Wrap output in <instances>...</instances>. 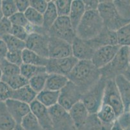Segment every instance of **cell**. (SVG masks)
<instances>
[{"label": "cell", "instance_id": "obj_1", "mask_svg": "<svg viewBox=\"0 0 130 130\" xmlns=\"http://www.w3.org/2000/svg\"><path fill=\"white\" fill-rule=\"evenodd\" d=\"M67 77L84 94L97 83L102 76L100 69L96 67L91 61H79Z\"/></svg>", "mask_w": 130, "mask_h": 130}, {"label": "cell", "instance_id": "obj_2", "mask_svg": "<svg viewBox=\"0 0 130 130\" xmlns=\"http://www.w3.org/2000/svg\"><path fill=\"white\" fill-rule=\"evenodd\" d=\"M104 27L98 10L86 11L76 29V37L89 40L97 37Z\"/></svg>", "mask_w": 130, "mask_h": 130}, {"label": "cell", "instance_id": "obj_3", "mask_svg": "<svg viewBox=\"0 0 130 130\" xmlns=\"http://www.w3.org/2000/svg\"><path fill=\"white\" fill-rule=\"evenodd\" d=\"M98 12L103 21L104 27L109 30L117 31L122 27L130 22L119 14L113 1H100Z\"/></svg>", "mask_w": 130, "mask_h": 130}, {"label": "cell", "instance_id": "obj_4", "mask_svg": "<svg viewBox=\"0 0 130 130\" xmlns=\"http://www.w3.org/2000/svg\"><path fill=\"white\" fill-rule=\"evenodd\" d=\"M130 65L129 47L121 46L113 60L107 66L100 69L102 77L106 79H114L115 77L124 74Z\"/></svg>", "mask_w": 130, "mask_h": 130}, {"label": "cell", "instance_id": "obj_5", "mask_svg": "<svg viewBox=\"0 0 130 130\" xmlns=\"http://www.w3.org/2000/svg\"><path fill=\"white\" fill-rule=\"evenodd\" d=\"M106 81L107 79L102 77L94 85L82 94L81 101L90 114H96L102 104Z\"/></svg>", "mask_w": 130, "mask_h": 130}, {"label": "cell", "instance_id": "obj_6", "mask_svg": "<svg viewBox=\"0 0 130 130\" xmlns=\"http://www.w3.org/2000/svg\"><path fill=\"white\" fill-rule=\"evenodd\" d=\"M50 37L58 38L72 44L76 37L69 16H59L48 31Z\"/></svg>", "mask_w": 130, "mask_h": 130}, {"label": "cell", "instance_id": "obj_7", "mask_svg": "<svg viewBox=\"0 0 130 130\" xmlns=\"http://www.w3.org/2000/svg\"><path fill=\"white\" fill-rule=\"evenodd\" d=\"M102 103L111 107L117 118L125 112L124 104L114 79H107L106 81Z\"/></svg>", "mask_w": 130, "mask_h": 130}, {"label": "cell", "instance_id": "obj_8", "mask_svg": "<svg viewBox=\"0 0 130 130\" xmlns=\"http://www.w3.org/2000/svg\"><path fill=\"white\" fill-rule=\"evenodd\" d=\"M83 92L80 88L69 81L60 91L58 103L67 111L78 102L81 101Z\"/></svg>", "mask_w": 130, "mask_h": 130}, {"label": "cell", "instance_id": "obj_9", "mask_svg": "<svg viewBox=\"0 0 130 130\" xmlns=\"http://www.w3.org/2000/svg\"><path fill=\"white\" fill-rule=\"evenodd\" d=\"M49 36L48 34L30 33L25 40L26 48L35 52L39 55L49 58Z\"/></svg>", "mask_w": 130, "mask_h": 130}, {"label": "cell", "instance_id": "obj_10", "mask_svg": "<svg viewBox=\"0 0 130 130\" xmlns=\"http://www.w3.org/2000/svg\"><path fill=\"white\" fill-rule=\"evenodd\" d=\"M79 61L73 56L61 59H49L46 66L47 74L68 76Z\"/></svg>", "mask_w": 130, "mask_h": 130}, {"label": "cell", "instance_id": "obj_11", "mask_svg": "<svg viewBox=\"0 0 130 130\" xmlns=\"http://www.w3.org/2000/svg\"><path fill=\"white\" fill-rule=\"evenodd\" d=\"M71 56H73L72 44L62 39L49 36V59H61Z\"/></svg>", "mask_w": 130, "mask_h": 130}, {"label": "cell", "instance_id": "obj_12", "mask_svg": "<svg viewBox=\"0 0 130 130\" xmlns=\"http://www.w3.org/2000/svg\"><path fill=\"white\" fill-rule=\"evenodd\" d=\"M120 47L119 45H115L99 48L95 51L91 61L96 67L100 70L113 60Z\"/></svg>", "mask_w": 130, "mask_h": 130}, {"label": "cell", "instance_id": "obj_13", "mask_svg": "<svg viewBox=\"0 0 130 130\" xmlns=\"http://www.w3.org/2000/svg\"><path fill=\"white\" fill-rule=\"evenodd\" d=\"M73 56L78 61H91L96 50L89 40L81 39L76 37L72 43Z\"/></svg>", "mask_w": 130, "mask_h": 130}, {"label": "cell", "instance_id": "obj_14", "mask_svg": "<svg viewBox=\"0 0 130 130\" xmlns=\"http://www.w3.org/2000/svg\"><path fill=\"white\" fill-rule=\"evenodd\" d=\"M5 102L8 112L16 124H20L22 120L31 112L30 105L12 98H9Z\"/></svg>", "mask_w": 130, "mask_h": 130}, {"label": "cell", "instance_id": "obj_15", "mask_svg": "<svg viewBox=\"0 0 130 130\" xmlns=\"http://www.w3.org/2000/svg\"><path fill=\"white\" fill-rule=\"evenodd\" d=\"M30 111L38 120L43 130H49L53 127V122L49 114L48 108L35 100L30 104Z\"/></svg>", "mask_w": 130, "mask_h": 130}, {"label": "cell", "instance_id": "obj_16", "mask_svg": "<svg viewBox=\"0 0 130 130\" xmlns=\"http://www.w3.org/2000/svg\"><path fill=\"white\" fill-rule=\"evenodd\" d=\"M89 42L96 50L103 46L119 45L117 31L109 30L106 27L97 37L89 40Z\"/></svg>", "mask_w": 130, "mask_h": 130}, {"label": "cell", "instance_id": "obj_17", "mask_svg": "<svg viewBox=\"0 0 130 130\" xmlns=\"http://www.w3.org/2000/svg\"><path fill=\"white\" fill-rule=\"evenodd\" d=\"M69 115L76 128L81 127L86 124L89 115L88 110L82 101H80L68 111Z\"/></svg>", "mask_w": 130, "mask_h": 130}, {"label": "cell", "instance_id": "obj_18", "mask_svg": "<svg viewBox=\"0 0 130 130\" xmlns=\"http://www.w3.org/2000/svg\"><path fill=\"white\" fill-rule=\"evenodd\" d=\"M114 80L124 104L125 111H127L130 105V82L123 74L115 77Z\"/></svg>", "mask_w": 130, "mask_h": 130}, {"label": "cell", "instance_id": "obj_19", "mask_svg": "<svg viewBox=\"0 0 130 130\" xmlns=\"http://www.w3.org/2000/svg\"><path fill=\"white\" fill-rule=\"evenodd\" d=\"M86 10L83 1L82 0H73L72 2L71 8L69 18L71 22L73 28L76 31L78 26L80 23V21L84 16Z\"/></svg>", "mask_w": 130, "mask_h": 130}, {"label": "cell", "instance_id": "obj_20", "mask_svg": "<svg viewBox=\"0 0 130 130\" xmlns=\"http://www.w3.org/2000/svg\"><path fill=\"white\" fill-rule=\"evenodd\" d=\"M69 81L67 76L56 74H49L47 77L45 89L53 91H60Z\"/></svg>", "mask_w": 130, "mask_h": 130}, {"label": "cell", "instance_id": "obj_21", "mask_svg": "<svg viewBox=\"0 0 130 130\" xmlns=\"http://www.w3.org/2000/svg\"><path fill=\"white\" fill-rule=\"evenodd\" d=\"M37 94V93L34 91L29 85H28L21 89L13 90L11 98L30 105L36 100Z\"/></svg>", "mask_w": 130, "mask_h": 130}, {"label": "cell", "instance_id": "obj_22", "mask_svg": "<svg viewBox=\"0 0 130 130\" xmlns=\"http://www.w3.org/2000/svg\"><path fill=\"white\" fill-rule=\"evenodd\" d=\"M60 91L44 89L39 92L36 96V100L48 109L58 103Z\"/></svg>", "mask_w": 130, "mask_h": 130}, {"label": "cell", "instance_id": "obj_23", "mask_svg": "<svg viewBox=\"0 0 130 130\" xmlns=\"http://www.w3.org/2000/svg\"><path fill=\"white\" fill-rule=\"evenodd\" d=\"M98 119L104 125H113L117 119L115 111L111 107L102 103L96 113Z\"/></svg>", "mask_w": 130, "mask_h": 130}, {"label": "cell", "instance_id": "obj_24", "mask_svg": "<svg viewBox=\"0 0 130 130\" xmlns=\"http://www.w3.org/2000/svg\"><path fill=\"white\" fill-rule=\"evenodd\" d=\"M58 17L59 16L54 4V1H49L47 9L43 14V28L47 33Z\"/></svg>", "mask_w": 130, "mask_h": 130}, {"label": "cell", "instance_id": "obj_25", "mask_svg": "<svg viewBox=\"0 0 130 130\" xmlns=\"http://www.w3.org/2000/svg\"><path fill=\"white\" fill-rule=\"evenodd\" d=\"M23 62L24 64H32L35 66L46 67L49 58H45L39 55L31 50L25 48L22 52Z\"/></svg>", "mask_w": 130, "mask_h": 130}, {"label": "cell", "instance_id": "obj_26", "mask_svg": "<svg viewBox=\"0 0 130 130\" xmlns=\"http://www.w3.org/2000/svg\"><path fill=\"white\" fill-rule=\"evenodd\" d=\"M16 125L8 112L5 102H0V130H14Z\"/></svg>", "mask_w": 130, "mask_h": 130}, {"label": "cell", "instance_id": "obj_27", "mask_svg": "<svg viewBox=\"0 0 130 130\" xmlns=\"http://www.w3.org/2000/svg\"><path fill=\"white\" fill-rule=\"evenodd\" d=\"M2 81L12 90H16L29 85V80L21 74L11 76H2Z\"/></svg>", "mask_w": 130, "mask_h": 130}, {"label": "cell", "instance_id": "obj_28", "mask_svg": "<svg viewBox=\"0 0 130 130\" xmlns=\"http://www.w3.org/2000/svg\"><path fill=\"white\" fill-rule=\"evenodd\" d=\"M2 40L5 43L9 52L23 51L26 48L25 42L20 40L12 34H7L2 38Z\"/></svg>", "mask_w": 130, "mask_h": 130}, {"label": "cell", "instance_id": "obj_29", "mask_svg": "<svg viewBox=\"0 0 130 130\" xmlns=\"http://www.w3.org/2000/svg\"><path fill=\"white\" fill-rule=\"evenodd\" d=\"M45 72H47L46 68L43 66H35V65L24 64V63L20 66V74L28 80L34 76Z\"/></svg>", "mask_w": 130, "mask_h": 130}, {"label": "cell", "instance_id": "obj_30", "mask_svg": "<svg viewBox=\"0 0 130 130\" xmlns=\"http://www.w3.org/2000/svg\"><path fill=\"white\" fill-rule=\"evenodd\" d=\"M24 14L29 24L35 27H43V14L30 7L25 12Z\"/></svg>", "mask_w": 130, "mask_h": 130}, {"label": "cell", "instance_id": "obj_31", "mask_svg": "<svg viewBox=\"0 0 130 130\" xmlns=\"http://www.w3.org/2000/svg\"><path fill=\"white\" fill-rule=\"evenodd\" d=\"M48 75L49 74L45 72L34 76L29 80V86L34 91L38 94L45 89Z\"/></svg>", "mask_w": 130, "mask_h": 130}, {"label": "cell", "instance_id": "obj_32", "mask_svg": "<svg viewBox=\"0 0 130 130\" xmlns=\"http://www.w3.org/2000/svg\"><path fill=\"white\" fill-rule=\"evenodd\" d=\"M48 110L53 124L58 123L61 120L66 119V117H69L68 111L66 110L63 107H61L59 103L49 108Z\"/></svg>", "mask_w": 130, "mask_h": 130}, {"label": "cell", "instance_id": "obj_33", "mask_svg": "<svg viewBox=\"0 0 130 130\" xmlns=\"http://www.w3.org/2000/svg\"><path fill=\"white\" fill-rule=\"evenodd\" d=\"M20 125L25 130H43L37 118L31 112L23 118Z\"/></svg>", "mask_w": 130, "mask_h": 130}, {"label": "cell", "instance_id": "obj_34", "mask_svg": "<svg viewBox=\"0 0 130 130\" xmlns=\"http://www.w3.org/2000/svg\"><path fill=\"white\" fill-rule=\"evenodd\" d=\"M118 44L120 46H130V22L117 31Z\"/></svg>", "mask_w": 130, "mask_h": 130}, {"label": "cell", "instance_id": "obj_35", "mask_svg": "<svg viewBox=\"0 0 130 130\" xmlns=\"http://www.w3.org/2000/svg\"><path fill=\"white\" fill-rule=\"evenodd\" d=\"M0 66L3 76H11L20 74V66L10 63L5 58L0 61Z\"/></svg>", "mask_w": 130, "mask_h": 130}, {"label": "cell", "instance_id": "obj_36", "mask_svg": "<svg viewBox=\"0 0 130 130\" xmlns=\"http://www.w3.org/2000/svg\"><path fill=\"white\" fill-rule=\"evenodd\" d=\"M113 3L120 16L125 20L130 21V0H115Z\"/></svg>", "mask_w": 130, "mask_h": 130}, {"label": "cell", "instance_id": "obj_37", "mask_svg": "<svg viewBox=\"0 0 130 130\" xmlns=\"http://www.w3.org/2000/svg\"><path fill=\"white\" fill-rule=\"evenodd\" d=\"M71 0H56L54 4L56 6L59 16H69L72 5Z\"/></svg>", "mask_w": 130, "mask_h": 130}, {"label": "cell", "instance_id": "obj_38", "mask_svg": "<svg viewBox=\"0 0 130 130\" xmlns=\"http://www.w3.org/2000/svg\"><path fill=\"white\" fill-rule=\"evenodd\" d=\"M2 10L4 17L9 18L18 11L16 1L14 0H2Z\"/></svg>", "mask_w": 130, "mask_h": 130}, {"label": "cell", "instance_id": "obj_39", "mask_svg": "<svg viewBox=\"0 0 130 130\" xmlns=\"http://www.w3.org/2000/svg\"><path fill=\"white\" fill-rule=\"evenodd\" d=\"M9 19L13 26H21L27 28L30 25L25 16V14L23 13L17 12Z\"/></svg>", "mask_w": 130, "mask_h": 130}, {"label": "cell", "instance_id": "obj_40", "mask_svg": "<svg viewBox=\"0 0 130 130\" xmlns=\"http://www.w3.org/2000/svg\"><path fill=\"white\" fill-rule=\"evenodd\" d=\"M22 52L23 51H14V52L8 51L5 59L10 63L20 67L23 64Z\"/></svg>", "mask_w": 130, "mask_h": 130}, {"label": "cell", "instance_id": "obj_41", "mask_svg": "<svg viewBox=\"0 0 130 130\" xmlns=\"http://www.w3.org/2000/svg\"><path fill=\"white\" fill-rule=\"evenodd\" d=\"M10 34L14 36L15 37L18 38L20 40L25 42V40L29 37V33L25 27L12 25Z\"/></svg>", "mask_w": 130, "mask_h": 130}, {"label": "cell", "instance_id": "obj_42", "mask_svg": "<svg viewBox=\"0 0 130 130\" xmlns=\"http://www.w3.org/2000/svg\"><path fill=\"white\" fill-rule=\"evenodd\" d=\"M12 27V24L8 18L4 17L3 20H1L0 21V39H2L5 36L10 34Z\"/></svg>", "mask_w": 130, "mask_h": 130}, {"label": "cell", "instance_id": "obj_43", "mask_svg": "<svg viewBox=\"0 0 130 130\" xmlns=\"http://www.w3.org/2000/svg\"><path fill=\"white\" fill-rule=\"evenodd\" d=\"M49 1L46 0H30V7L43 14L47 9Z\"/></svg>", "mask_w": 130, "mask_h": 130}, {"label": "cell", "instance_id": "obj_44", "mask_svg": "<svg viewBox=\"0 0 130 130\" xmlns=\"http://www.w3.org/2000/svg\"><path fill=\"white\" fill-rule=\"evenodd\" d=\"M122 130H130V114L125 111L117 119Z\"/></svg>", "mask_w": 130, "mask_h": 130}, {"label": "cell", "instance_id": "obj_45", "mask_svg": "<svg viewBox=\"0 0 130 130\" xmlns=\"http://www.w3.org/2000/svg\"><path fill=\"white\" fill-rule=\"evenodd\" d=\"M84 4L85 6V9L86 11L90 10H98L100 1L96 0H84Z\"/></svg>", "mask_w": 130, "mask_h": 130}, {"label": "cell", "instance_id": "obj_46", "mask_svg": "<svg viewBox=\"0 0 130 130\" xmlns=\"http://www.w3.org/2000/svg\"><path fill=\"white\" fill-rule=\"evenodd\" d=\"M18 11L24 13L30 7V1L29 0H16Z\"/></svg>", "mask_w": 130, "mask_h": 130}, {"label": "cell", "instance_id": "obj_47", "mask_svg": "<svg viewBox=\"0 0 130 130\" xmlns=\"http://www.w3.org/2000/svg\"><path fill=\"white\" fill-rule=\"evenodd\" d=\"M8 52V49L5 43L2 39H0V61L5 59Z\"/></svg>", "mask_w": 130, "mask_h": 130}, {"label": "cell", "instance_id": "obj_48", "mask_svg": "<svg viewBox=\"0 0 130 130\" xmlns=\"http://www.w3.org/2000/svg\"><path fill=\"white\" fill-rule=\"evenodd\" d=\"M110 130H122L117 120H116L115 122L111 126V128Z\"/></svg>", "mask_w": 130, "mask_h": 130}, {"label": "cell", "instance_id": "obj_49", "mask_svg": "<svg viewBox=\"0 0 130 130\" xmlns=\"http://www.w3.org/2000/svg\"><path fill=\"white\" fill-rule=\"evenodd\" d=\"M124 76L127 79V80L130 82V65L129 66V67L127 68V70L125 71V72L124 73Z\"/></svg>", "mask_w": 130, "mask_h": 130}, {"label": "cell", "instance_id": "obj_50", "mask_svg": "<svg viewBox=\"0 0 130 130\" xmlns=\"http://www.w3.org/2000/svg\"><path fill=\"white\" fill-rule=\"evenodd\" d=\"M4 18L3 10H2V0H0V21Z\"/></svg>", "mask_w": 130, "mask_h": 130}, {"label": "cell", "instance_id": "obj_51", "mask_svg": "<svg viewBox=\"0 0 130 130\" xmlns=\"http://www.w3.org/2000/svg\"><path fill=\"white\" fill-rule=\"evenodd\" d=\"M14 130H25V129L22 127V126H21V125L17 124L16 126V127H15L14 129Z\"/></svg>", "mask_w": 130, "mask_h": 130}, {"label": "cell", "instance_id": "obj_52", "mask_svg": "<svg viewBox=\"0 0 130 130\" xmlns=\"http://www.w3.org/2000/svg\"><path fill=\"white\" fill-rule=\"evenodd\" d=\"M2 76H3V74H2V68H1V66H0V81H2Z\"/></svg>", "mask_w": 130, "mask_h": 130}, {"label": "cell", "instance_id": "obj_53", "mask_svg": "<svg viewBox=\"0 0 130 130\" xmlns=\"http://www.w3.org/2000/svg\"><path fill=\"white\" fill-rule=\"evenodd\" d=\"M129 63H130V46L129 47Z\"/></svg>", "mask_w": 130, "mask_h": 130}, {"label": "cell", "instance_id": "obj_54", "mask_svg": "<svg viewBox=\"0 0 130 130\" xmlns=\"http://www.w3.org/2000/svg\"><path fill=\"white\" fill-rule=\"evenodd\" d=\"M127 111L128 112V113H129V114H130V105L129 106V107H128V109H127Z\"/></svg>", "mask_w": 130, "mask_h": 130}]
</instances>
